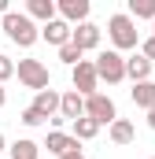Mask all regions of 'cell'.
Masks as SVG:
<instances>
[{
    "instance_id": "cell-1",
    "label": "cell",
    "mask_w": 155,
    "mask_h": 159,
    "mask_svg": "<svg viewBox=\"0 0 155 159\" xmlns=\"http://www.w3.org/2000/svg\"><path fill=\"white\" fill-rule=\"evenodd\" d=\"M4 34H7L11 44H19V48H33L37 37H41L37 22H33V19H26L22 11H7V15H4Z\"/></svg>"
},
{
    "instance_id": "cell-2",
    "label": "cell",
    "mask_w": 155,
    "mask_h": 159,
    "mask_svg": "<svg viewBox=\"0 0 155 159\" xmlns=\"http://www.w3.org/2000/svg\"><path fill=\"white\" fill-rule=\"evenodd\" d=\"M107 37L115 44V52H129V48H137L140 44V34H137V22L126 15V11H118L107 19Z\"/></svg>"
},
{
    "instance_id": "cell-3",
    "label": "cell",
    "mask_w": 155,
    "mask_h": 159,
    "mask_svg": "<svg viewBox=\"0 0 155 159\" xmlns=\"http://www.w3.org/2000/svg\"><path fill=\"white\" fill-rule=\"evenodd\" d=\"M92 67H96V78H100V81H107V85L126 81V56H122V52H115V48L100 52V56L92 59Z\"/></svg>"
},
{
    "instance_id": "cell-4",
    "label": "cell",
    "mask_w": 155,
    "mask_h": 159,
    "mask_svg": "<svg viewBox=\"0 0 155 159\" xmlns=\"http://www.w3.org/2000/svg\"><path fill=\"white\" fill-rule=\"evenodd\" d=\"M85 119H92L96 126H111L118 119V107L111 96H104V93H92V96H85Z\"/></svg>"
},
{
    "instance_id": "cell-5",
    "label": "cell",
    "mask_w": 155,
    "mask_h": 159,
    "mask_svg": "<svg viewBox=\"0 0 155 159\" xmlns=\"http://www.w3.org/2000/svg\"><path fill=\"white\" fill-rule=\"evenodd\" d=\"M15 74H19V81H22L26 89H33V93H44V89H48V67H44L41 59H19Z\"/></svg>"
},
{
    "instance_id": "cell-6",
    "label": "cell",
    "mask_w": 155,
    "mask_h": 159,
    "mask_svg": "<svg viewBox=\"0 0 155 159\" xmlns=\"http://www.w3.org/2000/svg\"><path fill=\"white\" fill-rule=\"evenodd\" d=\"M74 93L85 100V96H92V93H100V78H96V67H92V59H81L74 67Z\"/></svg>"
},
{
    "instance_id": "cell-7",
    "label": "cell",
    "mask_w": 155,
    "mask_h": 159,
    "mask_svg": "<svg viewBox=\"0 0 155 159\" xmlns=\"http://www.w3.org/2000/svg\"><path fill=\"white\" fill-rule=\"evenodd\" d=\"M70 44H74L81 56H85L89 48H100V26H96V22H81V26H74V30H70Z\"/></svg>"
},
{
    "instance_id": "cell-8",
    "label": "cell",
    "mask_w": 155,
    "mask_h": 159,
    "mask_svg": "<svg viewBox=\"0 0 155 159\" xmlns=\"http://www.w3.org/2000/svg\"><path fill=\"white\" fill-rule=\"evenodd\" d=\"M55 15H59L67 26H70V22L81 26V22H89V0H59V4H55Z\"/></svg>"
},
{
    "instance_id": "cell-9",
    "label": "cell",
    "mask_w": 155,
    "mask_h": 159,
    "mask_svg": "<svg viewBox=\"0 0 155 159\" xmlns=\"http://www.w3.org/2000/svg\"><path fill=\"white\" fill-rule=\"evenodd\" d=\"M70 30L74 26H67L63 19H52V22L41 26V37L48 41V44H55V48H63V44H70Z\"/></svg>"
},
{
    "instance_id": "cell-10",
    "label": "cell",
    "mask_w": 155,
    "mask_h": 159,
    "mask_svg": "<svg viewBox=\"0 0 155 159\" xmlns=\"http://www.w3.org/2000/svg\"><path fill=\"white\" fill-rule=\"evenodd\" d=\"M30 107H33L44 122L55 119V115H59V93H55V89H44V93H37V96H33V104H30Z\"/></svg>"
},
{
    "instance_id": "cell-11",
    "label": "cell",
    "mask_w": 155,
    "mask_h": 159,
    "mask_svg": "<svg viewBox=\"0 0 155 159\" xmlns=\"http://www.w3.org/2000/svg\"><path fill=\"white\" fill-rule=\"evenodd\" d=\"M81 115H85V100L78 96L74 89L63 93V96H59V119H63V122H74V119H81Z\"/></svg>"
},
{
    "instance_id": "cell-12",
    "label": "cell",
    "mask_w": 155,
    "mask_h": 159,
    "mask_svg": "<svg viewBox=\"0 0 155 159\" xmlns=\"http://www.w3.org/2000/svg\"><path fill=\"white\" fill-rule=\"evenodd\" d=\"M22 15L33 19V22H52L55 19V0H26V11Z\"/></svg>"
},
{
    "instance_id": "cell-13",
    "label": "cell",
    "mask_w": 155,
    "mask_h": 159,
    "mask_svg": "<svg viewBox=\"0 0 155 159\" xmlns=\"http://www.w3.org/2000/svg\"><path fill=\"white\" fill-rule=\"evenodd\" d=\"M126 78H133V85L137 81H152V63L137 52V56H129L126 59Z\"/></svg>"
},
{
    "instance_id": "cell-14",
    "label": "cell",
    "mask_w": 155,
    "mask_h": 159,
    "mask_svg": "<svg viewBox=\"0 0 155 159\" xmlns=\"http://www.w3.org/2000/svg\"><path fill=\"white\" fill-rule=\"evenodd\" d=\"M107 137H111L115 144H133L137 129H133V122H129V119H115L111 126H107Z\"/></svg>"
},
{
    "instance_id": "cell-15",
    "label": "cell",
    "mask_w": 155,
    "mask_h": 159,
    "mask_svg": "<svg viewBox=\"0 0 155 159\" xmlns=\"http://www.w3.org/2000/svg\"><path fill=\"white\" fill-rule=\"evenodd\" d=\"M129 96H133V104H137V107L152 111V107H155V81H137Z\"/></svg>"
},
{
    "instance_id": "cell-16",
    "label": "cell",
    "mask_w": 155,
    "mask_h": 159,
    "mask_svg": "<svg viewBox=\"0 0 155 159\" xmlns=\"http://www.w3.org/2000/svg\"><path fill=\"white\" fill-rule=\"evenodd\" d=\"M74 144H78V141L70 137V133H63V129H52V133H48V141H44V148H48L52 156H63V152H70Z\"/></svg>"
},
{
    "instance_id": "cell-17",
    "label": "cell",
    "mask_w": 155,
    "mask_h": 159,
    "mask_svg": "<svg viewBox=\"0 0 155 159\" xmlns=\"http://www.w3.org/2000/svg\"><path fill=\"white\" fill-rule=\"evenodd\" d=\"M7 156L11 159H41V144L30 141V137H22V141H15V144L7 148Z\"/></svg>"
},
{
    "instance_id": "cell-18",
    "label": "cell",
    "mask_w": 155,
    "mask_h": 159,
    "mask_svg": "<svg viewBox=\"0 0 155 159\" xmlns=\"http://www.w3.org/2000/svg\"><path fill=\"white\" fill-rule=\"evenodd\" d=\"M70 126H74V133H70V137H74L78 144H81V141H92V137L100 133V126H96L92 119H85V115H81V119H74Z\"/></svg>"
},
{
    "instance_id": "cell-19",
    "label": "cell",
    "mask_w": 155,
    "mask_h": 159,
    "mask_svg": "<svg viewBox=\"0 0 155 159\" xmlns=\"http://www.w3.org/2000/svg\"><path fill=\"white\" fill-rule=\"evenodd\" d=\"M129 19H155V0H129Z\"/></svg>"
},
{
    "instance_id": "cell-20",
    "label": "cell",
    "mask_w": 155,
    "mask_h": 159,
    "mask_svg": "<svg viewBox=\"0 0 155 159\" xmlns=\"http://www.w3.org/2000/svg\"><path fill=\"white\" fill-rule=\"evenodd\" d=\"M59 59H63V63H67V67L74 70L78 63H81V52H78L74 44H63V48H59Z\"/></svg>"
},
{
    "instance_id": "cell-21",
    "label": "cell",
    "mask_w": 155,
    "mask_h": 159,
    "mask_svg": "<svg viewBox=\"0 0 155 159\" xmlns=\"http://www.w3.org/2000/svg\"><path fill=\"white\" fill-rule=\"evenodd\" d=\"M7 78H15V63H11V59H7V56L0 52V85H4Z\"/></svg>"
},
{
    "instance_id": "cell-22",
    "label": "cell",
    "mask_w": 155,
    "mask_h": 159,
    "mask_svg": "<svg viewBox=\"0 0 155 159\" xmlns=\"http://www.w3.org/2000/svg\"><path fill=\"white\" fill-rule=\"evenodd\" d=\"M140 56H144V59L155 67V41H152V37H144V41H140Z\"/></svg>"
},
{
    "instance_id": "cell-23",
    "label": "cell",
    "mask_w": 155,
    "mask_h": 159,
    "mask_svg": "<svg viewBox=\"0 0 155 159\" xmlns=\"http://www.w3.org/2000/svg\"><path fill=\"white\" fill-rule=\"evenodd\" d=\"M19 119L26 122V126H41V122H44V119L37 115V111H33V107H22V115H19Z\"/></svg>"
},
{
    "instance_id": "cell-24",
    "label": "cell",
    "mask_w": 155,
    "mask_h": 159,
    "mask_svg": "<svg viewBox=\"0 0 155 159\" xmlns=\"http://www.w3.org/2000/svg\"><path fill=\"white\" fill-rule=\"evenodd\" d=\"M59 159H85V148H81V144H74L70 152H63V156H59Z\"/></svg>"
},
{
    "instance_id": "cell-25",
    "label": "cell",
    "mask_w": 155,
    "mask_h": 159,
    "mask_svg": "<svg viewBox=\"0 0 155 159\" xmlns=\"http://www.w3.org/2000/svg\"><path fill=\"white\" fill-rule=\"evenodd\" d=\"M4 104H7V89L0 85V107H4Z\"/></svg>"
},
{
    "instance_id": "cell-26",
    "label": "cell",
    "mask_w": 155,
    "mask_h": 159,
    "mask_svg": "<svg viewBox=\"0 0 155 159\" xmlns=\"http://www.w3.org/2000/svg\"><path fill=\"white\" fill-rule=\"evenodd\" d=\"M148 126H152V129H155V107H152V111H148Z\"/></svg>"
},
{
    "instance_id": "cell-27",
    "label": "cell",
    "mask_w": 155,
    "mask_h": 159,
    "mask_svg": "<svg viewBox=\"0 0 155 159\" xmlns=\"http://www.w3.org/2000/svg\"><path fill=\"white\" fill-rule=\"evenodd\" d=\"M0 15H7V0H0Z\"/></svg>"
},
{
    "instance_id": "cell-28",
    "label": "cell",
    "mask_w": 155,
    "mask_h": 159,
    "mask_svg": "<svg viewBox=\"0 0 155 159\" xmlns=\"http://www.w3.org/2000/svg\"><path fill=\"white\" fill-rule=\"evenodd\" d=\"M4 148H7V144H4V133H0V152H4Z\"/></svg>"
},
{
    "instance_id": "cell-29",
    "label": "cell",
    "mask_w": 155,
    "mask_h": 159,
    "mask_svg": "<svg viewBox=\"0 0 155 159\" xmlns=\"http://www.w3.org/2000/svg\"><path fill=\"white\" fill-rule=\"evenodd\" d=\"M152 41H155V19H152Z\"/></svg>"
},
{
    "instance_id": "cell-30",
    "label": "cell",
    "mask_w": 155,
    "mask_h": 159,
    "mask_svg": "<svg viewBox=\"0 0 155 159\" xmlns=\"http://www.w3.org/2000/svg\"><path fill=\"white\" fill-rule=\"evenodd\" d=\"M152 159H155V156H152Z\"/></svg>"
}]
</instances>
